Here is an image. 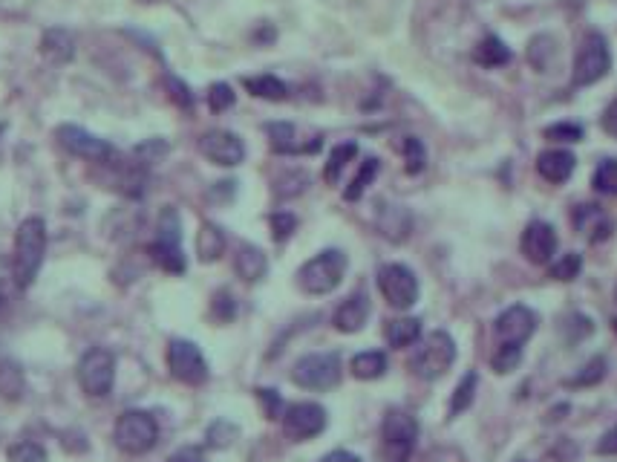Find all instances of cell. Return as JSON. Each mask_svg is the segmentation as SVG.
I'll list each match as a JSON object with an SVG mask.
<instances>
[{
  "instance_id": "cell-30",
  "label": "cell",
  "mask_w": 617,
  "mask_h": 462,
  "mask_svg": "<svg viewBox=\"0 0 617 462\" xmlns=\"http://www.w3.org/2000/svg\"><path fill=\"white\" fill-rule=\"evenodd\" d=\"M269 142L277 154H303V148L297 145V128L289 122H269L266 125Z\"/></svg>"
},
{
  "instance_id": "cell-10",
  "label": "cell",
  "mask_w": 617,
  "mask_h": 462,
  "mask_svg": "<svg viewBox=\"0 0 617 462\" xmlns=\"http://www.w3.org/2000/svg\"><path fill=\"white\" fill-rule=\"evenodd\" d=\"M168 370L176 382L188 387H199L208 382L211 370H208V361L202 356L194 341L188 338H173L171 347H168Z\"/></svg>"
},
{
  "instance_id": "cell-27",
  "label": "cell",
  "mask_w": 617,
  "mask_h": 462,
  "mask_svg": "<svg viewBox=\"0 0 617 462\" xmlns=\"http://www.w3.org/2000/svg\"><path fill=\"white\" fill-rule=\"evenodd\" d=\"M243 84H246V90L251 93V96H257V99H266V102H286L289 99V87H286V81H280L277 76H248L243 78Z\"/></svg>"
},
{
  "instance_id": "cell-11",
  "label": "cell",
  "mask_w": 617,
  "mask_h": 462,
  "mask_svg": "<svg viewBox=\"0 0 617 462\" xmlns=\"http://www.w3.org/2000/svg\"><path fill=\"white\" fill-rule=\"evenodd\" d=\"M283 434L292 442H309L321 437L329 425V413L318 402H295L283 411Z\"/></svg>"
},
{
  "instance_id": "cell-29",
  "label": "cell",
  "mask_w": 617,
  "mask_h": 462,
  "mask_svg": "<svg viewBox=\"0 0 617 462\" xmlns=\"http://www.w3.org/2000/svg\"><path fill=\"white\" fill-rule=\"evenodd\" d=\"M476 387H479V376H476V370H468L453 390V399L447 405V419H456V416L470 411V405L476 402Z\"/></svg>"
},
{
  "instance_id": "cell-26",
  "label": "cell",
  "mask_w": 617,
  "mask_h": 462,
  "mask_svg": "<svg viewBox=\"0 0 617 462\" xmlns=\"http://www.w3.org/2000/svg\"><path fill=\"white\" fill-rule=\"evenodd\" d=\"M225 252V234L214 223H202L197 231V257L199 263H217Z\"/></svg>"
},
{
  "instance_id": "cell-45",
  "label": "cell",
  "mask_w": 617,
  "mask_h": 462,
  "mask_svg": "<svg viewBox=\"0 0 617 462\" xmlns=\"http://www.w3.org/2000/svg\"><path fill=\"white\" fill-rule=\"evenodd\" d=\"M15 289H18V283H15V272H12V260L0 257V312L9 307Z\"/></svg>"
},
{
  "instance_id": "cell-21",
  "label": "cell",
  "mask_w": 617,
  "mask_h": 462,
  "mask_svg": "<svg viewBox=\"0 0 617 462\" xmlns=\"http://www.w3.org/2000/svg\"><path fill=\"white\" fill-rule=\"evenodd\" d=\"M378 229L387 240L393 243H404L413 231V217L404 206H384L378 211Z\"/></svg>"
},
{
  "instance_id": "cell-23",
  "label": "cell",
  "mask_w": 617,
  "mask_h": 462,
  "mask_svg": "<svg viewBox=\"0 0 617 462\" xmlns=\"http://www.w3.org/2000/svg\"><path fill=\"white\" fill-rule=\"evenodd\" d=\"M390 361L381 350H364V353H355L349 361V370L358 382H375L387 373Z\"/></svg>"
},
{
  "instance_id": "cell-9",
  "label": "cell",
  "mask_w": 617,
  "mask_h": 462,
  "mask_svg": "<svg viewBox=\"0 0 617 462\" xmlns=\"http://www.w3.org/2000/svg\"><path fill=\"white\" fill-rule=\"evenodd\" d=\"M612 70V50H609V41L600 35V32H589L577 50L574 58V87H592L600 78L609 76Z\"/></svg>"
},
{
  "instance_id": "cell-7",
  "label": "cell",
  "mask_w": 617,
  "mask_h": 462,
  "mask_svg": "<svg viewBox=\"0 0 617 462\" xmlns=\"http://www.w3.org/2000/svg\"><path fill=\"white\" fill-rule=\"evenodd\" d=\"M75 379L78 387L93 396V399H104L110 396L113 382H116V356L107 347H90L75 367Z\"/></svg>"
},
{
  "instance_id": "cell-38",
  "label": "cell",
  "mask_w": 617,
  "mask_h": 462,
  "mask_svg": "<svg viewBox=\"0 0 617 462\" xmlns=\"http://www.w3.org/2000/svg\"><path fill=\"white\" fill-rule=\"evenodd\" d=\"M594 191L617 197V159H603L594 171Z\"/></svg>"
},
{
  "instance_id": "cell-44",
  "label": "cell",
  "mask_w": 617,
  "mask_h": 462,
  "mask_svg": "<svg viewBox=\"0 0 617 462\" xmlns=\"http://www.w3.org/2000/svg\"><path fill=\"white\" fill-rule=\"evenodd\" d=\"M171 151V145L165 142V139H148V142H142V145H136V159L142 162V165H150V162H159L162 156Z\"/></svg>"
},
{
  "instance_id": "cell-1",
  "label": "cell",
  "mask_w": 617,
  "mask_h": 462,
  "mask_svg": "<svg viewBox=\"0 0 617 462\" xmlns=\"http://www.w3.org/2000/svg\"><path fill=\"white\" fill-rule=\"evenodd\" d=\"M47 257V223L41 217H26L15 231V252H12V272L18 289H29Z\"/></svg>"
},
{
  "instance_id": "cell-34",
  "label": "cell",
  "mask_w": 617,
  "mask_h": 462,
  "mask_svg": "<svg viewBox=\"0 0 617 462\" xmlns=\"http://www.w3.org/2000/svg\"><path fill=\"white\" fill-rule=\"evenodd\" d=\"M606 370H609V364H606V359L603 356H594L592 361H586L580 370H577V376H571V379H566L568 387H594L600 385L603 379H606Z\"/></svg>"
},
{
  "instance_id": "cell-48",
  "label": "cell",
  "mask_w": 617,
  "mask_h": 462,
  "mask_svg": "<svg viewBox=\"0 0 617 462\" xmlns=\"http://www.w3.org/2000/svg\"><path fill=\"white\" fill-rule=\"evenodd\" d=\"M545 139H554V142H580L583 139V128L574 125V122H560V125H551L545 128Z\"/></svg>"
},
{
  "instance_id": "cell-49",
  "label": "cell",
  "mask_w": 617,
  "mask_h": 462,
  "mask_svg": "<svg viewBox=\"0 0 617 462\" xmlns=\"http://www.w3.org/2000/svg\"><path fill=\"white\" fill-rule=\"evenodd\" d=\"M168 90H171V99L179 107H185V110H191L194 107V96H191V90L179 81V78H168Z\"/></svg>"
},
{
  "instance_id": "cell-14",
  "label": "cell",
  "mask_w": 617,
  "mask_h": 462,
  "mask_svg": "<svg viewBox=\"0 0 617 462\" xmlns=\"http://www.w3.org/2000/svg\"><path fill=\"white\" fill-rule=\"evenodd\" d=\"M537 324H540V318L534 309L525 307V304H514L496 318V344H525L531 335L537 333Z\"/></svg>"
},
{
  "instance_id": "cell-28",
  "label": "cell",
  "mask_w": 617,
  "mask_h": 462,
  "mask_svg": "<svg viewBox=\"0 0 617 462\" xmlns=\"http://www.w3.org/2000/svg\"><path fill=\"white\" fill-rule=\"evenodd\" d=\"M473 61H476L479 67L494 70V67H502V64H508V61H511V50L505 47V41H502V38H496V35H485V41L473 50Z\"/></svg>"
},
{
  "instance_id": "cell-50",
  "label": "cell",
  "mask_w": 617,
  "mask_h": 462,
  "mask_svg": "<svg viewBox=\"0 0 617 462\" xmlns=\"http://www.w3.org/2000/svg\"><path fill=\"white\" fill-rule=\"evenodd\" d=\"M168 462H208V460H205V451H202L199 445H185V448L173 451L171 457H168Z\"/></svg>"
},
{
  "instance_id": "cell-20",
  "label": "cell",
  "mask_w": 617,
  "mask_h": 462,
  "mask_svg": "<svg viewBox=\"0 0 617 462\" xmlns=\"http://www.w3.org/2000/svg\"><path fill=\"white\" fill-rule=\"evenodd\" d=\"M574 229L586 234L592 243H600L612 234V220L600 206H577L574 211Z\"/></svg>"
},
{
  "instance_id": "cell-4",
  "label": "cell",
  "mask_w": 617,
  "mask_h": 462,
  "mask_svg": "<svg viewBox=\"0 0 617 462\" xmlns=\"http://www.w3.org/2000/svg\"><path fill=\"white\" fill-rule=\"evenodd\" d=\"M113 439H116V448L127 457H145L159 442V422L153 413L139 411V408L124 411L116 419Z\"/></svg>"
},
{
  "instance_id": "cell-36",
  "label": "cell",
  "mask_w": 617,
  "mask_h": 462,
  "mask_svg": "<svg viewBox=\"0 0 617 462\" xmlns=\"http://www.w3.org/2000/svg\"><path fill=\"white\" fill-rule=\"evenodd\" d=\"M375 177H378V159L370 156V159H364V162H361V171L355 174V180L349 182V188L344 191L346 200H349V203L361 200V197H364V191L370 188Z\"/></svg>"
},
{
  "instance_id": "cell-8",
  "label": "cell",
  "mask_w": 617,
  "mask_h": 462,
  "mask_svg": "<svg viewBox=\"0 0 617 462\" xmlns=\"http://www.w3.org/2000/svg\"><path fill=\"white\" fill-rule=\"evenodd\" d=\"M378 281V292L384 295V301L398 312H407L410 307L419 304L421 286L416 272L404 263H384L375 275Z\"/></svg>"
},
{
  "instance_id": "cell-57",
  "label": "cell",
  "mask_w": 617,
  "mask_h": 462,
  "mask_svg": "<svg viewBox=\"0 0 617 462\" xmlns=\"http://www.w3.org/2000/svg\"><path fill=\"white\" fill-rule=\"evenodd\" d=\"M145 3H150V0H145Z\"/></svg>"
},
{
  "instance_id": "cell-22",
  "label": "cell",
  "mask_w": 617,
  "mask_h": 462,
  "mask_svg": "<svg viewBox=\"0 0 617 462\" xmlns=\"http://www.w3.org/2000/svg\"><path fill=\"white\" fill-rule=\"evenodd\" d=\"M384 335H387V344L393 350H407L421 341V318H410V315L393 318V321H387Z\"/></svg>"
},
{
  "instance_id": "cell-32",
  "label": "cell",
  "mask_w": 617,
  "mask_h": 462,
  "mask_svg": "<svg viewBox=\"0 0 617 462\" xmlns=\"http://www.w3.org/2000/svg\"><path fill=\"white\" fill-rule=\"evenodd\" d=\"M522 344H496V350L491 353V370L496 376H508L514 373L522 364Z\"/></svg>"
},
{
  "instance_id": "cell-18",
  "label": "cell",
  "mask_w": 617,
  "mask_h": 462,
  "mask_svg": "<svg viewBox=\"0 0 617 462\" xmlns=\"http://www.w3.org/2000/svg\"><path fill=\"white\" fill-rule=\"evenodd\" d=\"M234 272H237L240 281L246 283L263 281L266 272H269V257H266V252H263L260 246L243 243V246L237 249V255H234Z\"/></svg>"
},
{
  "instance_id": "cell-31",
  "label": "cell",
  "mask_w": 617,
  "mask_h": 462,
  "mask_svg": "<svg viewBox=\"0 0 617 462\" xmlns=\"http://www.w3.org/2000/svg\"><path fill=\"white\" fill-rule=\"evenodd\" d=\"M358 156V145L355 142H344V145H338L332 154H329V162H326V168H323V180L329 182V185H338V180H341V174H344V168Z\"/></svg>"
},
{
  "instance_id": "cell-16",
  "label": "cell",
  "mask_w": 617,
  "mask_h": 462,
  "mask_svg": "<svg viewBox=\"0 0 617 462\" xmlns=\"http://www.w3.org/2000/svg\"><path fill=\"white\" fill-rule=\"evenodd\" d=\"M370 315H372L370 295H367L364 289H358V292H352L346 301H341L338 309L332 312V327H335L338 333L355 335L367 327Z\"/></svg>"
},
{
  "instance_id": "cell-39",
  "label": "cell",
  "mask_w": 617,
  "mask_h": 462,
  "mask_svg": "<svg viewBox=\"0 0 617 462\" xmlns=\"http://www.w3.org/2000/svg\"><path fill=\"white\" fill-rule=\"evenodd\" d=\"M580 272H583V257L577 255V252H568V255H563L551 266V278L563 283L580 278Z\"/></svg>"
},
{
  "instance_id": "cell-40",
  "label": "cell",
  "mask_w": 617,
  "mask_h": 462,
  "mask_svg": "<svg viewBox=\"0 0 617 462\" xmlns=\"http://www.w3.org/2000/svg\"><path fill=\"white\" fill-rule=\"evenodd\" d=\"M424 165H427V154H424L421 139L407 136V139H404V168H407V174H421Z\"/></svg>"
},
{
  "instance_id": "cell-2",
  "label": "cell",
  "mask_w": 617,
  "mask_h": 462,
  "mask_svg": "<svg viewBox=\"0 0 617 462\" xmlns=\"http://www.w3.org/2000/svg\"><path fill=\"white\" fill-rule=\"evenodd\" d=\"M419 419L404 408H390L381 422V442L375 462H410L419 442Z\"/></svg>"
},
{
  "instance_id": "cell-47",
  "label": "cell",
  "mask_w": 617,
  "mask_h": 462,
  "mask_svg": "<svg viewBox=\"0 0 617 462\" xmlns=\"http://www.w3.org/2000/svg\"><path fill=\"white\" fill-rule=\"evenodd\" d=\"M295 229H297L295 214H289V211H277V214H272V234L277 243H286V240L295 234Z\"/></svg>"
},
{
  "instance_id": "cell-53",
  "label": "cell",
  "mask_w": 617,
  "mask_h": 462,
  "mask_svg": "<svg viewBox=\"0 0 617 462\" xmlns=\"http://www.w3.org/2000/svg\"><path fill=\"white\" fill-rule=\"evenodd\" d=\"M321 462H364L358 454H352V451H344V448H338V451H329L326 457H323Z\"/></svg>"
},
{
  "instance_id": "cell-42",
  "label": "cell",
  "mask_w": 617,
  "mask_h": 462,
  "mask_svg": "<svg viewBox=\"0 0 617 462\" xmlns=\"http://www.w3.org/2000/svg\"><path fill=\"white\" fill-rule=\"evenodd\" d=\"M563 333H566L568 344H577V341H583V338H589V335L594 333L592 318H586V315H580V312H574V315H568L566 324H563Z\"/></svg>"
},
{
  "instance_id": "cell-54",
  "label": "cell",
  "mask_w": 617,
  "mask_h": 462,
  "mask_svg": "<svg viewBox=\"0 0 617 462\" xmlns=\"http://www.w3.org/2000/svg\"><path fill=\"white\" fill-rule=\"evenodd\" d=\"M603 130L617 136V102L606 107V113H603Z\"/></svg>"
},
{
  "instance_id": "cell-17",
  "label": "cell",
  "mask_w": 617,
  "mask_h": 462,
  "mask_svg": "<svg viewBox=\"0 0 617 462\" xmlns=\"http://www.w3.org/2000/svg\"><path fill=\"white\" fill-rule=\"evenodd\" d=\"M38 50H41V58L55 64V67L70 64L75 58L73 32L64 29V26H52V29H47V32L41 35V47H38Z\"/></svg>"
},
{
  "instance_id": "cell-3",
  "label": "cell",
  "mask_w": 617,
  "mask_h": 462,
  "mask_svg": "<svg viewBox=\"0 0 617 462\" xmlns=\"http://www.w3.org/2000/svg\"><path fill=\"white\" fill-rule=\"evenodd\" d=\"M346 269H349V257L341 249H326L321 255L309 257L297 269V286L306 295H329L341 286Z\"/></svg>"
},
{
  "instance_id": "cell-52",
  "label": "cell",
  "mask_w": 617,
  "mask_h": 462,
  "mask_svg": "<svg viewBox=\"0 0 617 462\" xmlns=\"http://www.w3.org/2000/svg\"><path fill=\"white\" fill-rule=\"evenodd\" d=\"M427 462H465V457H462L459 451H450V448H439V451H433V454L427 457Z\"/></svg>"
},
{
  "instance_id": "cell-43",
  "label": "cell",
  "mask_w": 617,
  "mask_h": 462,
  "mask_svg": "<svg viewBox=\"0 0 617 462\" xmlns=\"http://www.w3.org/2000/svg\"><path fill=\"white\" fill-rule=\"evenodd\" d=\"M306 185H309V177L303 174V171H292V174H286L283 180L274 182V194L277 197H297V194H303L306 191Z\"/></svg>"
},
{
  "instance_id": "cell-24",
  "label": "cell",
  "mask_w": 617,
  "mask_h": 462,
  "mask_svg": "<svg viewBox=\"0 0 617 462\" xmlns=\"http://www.w3.org/2000/svg\"><path fill=\"white\" fill-rule=\"evenodd\" d=\"M148 252H150V260H153L162 272H168V275H185L188 260H185V255H182V243L156 240Z\"/></svg>"
},
{
  "instance_id": "cell-5",
  "label": "cell",
  "mask_w": 617,
  "mask_h": 462,
  "mask_svg": "<svg viewBox=\"0 0 617 462\" xmlns=\"http://www.w3.org/2000/svg\"><path fill=\"white\" fill-rule=\"evenodd\" d=\"M453 361H456V341L445 330H436L421 341L416 356L410 359V370L421 382H439L450 373Z\"/></svg>"
},
{
  "instance_id": "cell-46",
  "label": "cell",
  "mask_w": 617,
  "mask_h": 462,
  "mask_svg": "<svg viewBox=\"0 0 617 462\" xmlns=\"http://www.w3.org/2000/svg\"><path fill=\"white\" fill-rule=\"evenodd\" d=\"M254 396L260 399V405H263V413H266V419H280L283 416V399H280V393L277 390H272V387H257L254 390Z\"/></svg>"
},
{
  "instance_id": "cell-13",
  "label": "cell",
  "mask_w": 617,
  "mask_h": 462,
  "mask_svg": "<svg viewBox=\"0 0 617 462\" xmlns=\"http://www.w3.org/2000/svg\"><path fill=\"white\" fill-rule=\"evenodd\" d=\"M199 154L220 168H237L246 159V145L231 130H208L199 139Z\"/></svg>"
},
{
  "instance_id": "cell-35",
  "label": "cell",
  "mask_w": 617,
  "mask_h": 462,
  "mask_svg": "<svg viewBox=\"0 0 617 462\" xmlns=\"http://www.w3.org/2000/svg\"><path fill=\"white\" fill-rule=\"evenodd\" d=\"M240 437V428L228 419H217L208 431H205V445L214 448V451H223V448H231Z\"/></svg>"
},
{
  "instance_id": "cell-25",
  "label": "cell",
  "mask_w": 617,
  "mask_h": 462,
  "mask_svg": "<svg viewBox=\"0 0 617 462\" xmlns=\"http://www.w3.org/2000/svg\"><path fill=\"white\" fill-rule=\"evenodd\" d=\"M24 393H26L24 367L12 359L0 361V399H6V402H21Z\"/></svg>"
},
{
  "instance_id": "cell-41",
  "label": "cell",
  "mask_w": 617,
  "mask_h": 462,
  "mask_svg": "<svg viewBox=\"0 0 617 462\" xmlns=\"http://www.w3.org/2000/svg\"><path fill=\"white\" fill-rule=\"evenodd\" d=\"M234 102H237V96H234L231 84L217 81V84H211V87H208V107H211L214 113H225V110H231Z\"/></svg>"
},
{
  "instance_id": "cell-6",
  "label": "cell",
  "mask_w": 617,
  "mask_h": 462,
  "mask_svg": "<svg viewBox=\"0 0 617 462\" xmlns=\"http://www.w3.org/2000/svg\"><path fill=\"white\" fill-rule=\"evenodd\" d=\"M341 376H344V364H341V356L335 350L306 353L292 367V382L297 387H303V390H315V393H326V390L338 387Z\"/></svg>"
},
{
  "instance_id": "cell-55",
  "label": "cell",
  "mask_w": 617,
  "mask_h": 462,
  "mask_svg": "<svg viewBox=\"0 0 617 462\" xmlns=\"http://www.w3.org/2000/svg\"><path fill=\"white\" fill-rule=\"evenodd\" d=\"M3 130H6V125H3V122H0V133H3Z\"/></svg>"
},
{
  "instance_id": "cell-15",
  "label": "cell",
  "mask_w": 617,
  "mask_h": 462,
  "mask_svg": "<svg viewBox=\"0 0 617 462\" xmlns=\"http://www.w3.org/2000/svg\"><path fill=\"white\" fill-rule=\"evenodd\" d=\"M557 246H560L557 231H554L551 223H545V220H531V223L525 226V231H522V237H519L522 255H525L528 263H534V266L551 263L554 255H557Z\"/></svg>"
},
{
  "instance_id": "cell-37",
  "label": "cell",
  "mask_w": 617,
  "mask_h": 462,
  "mask_svg": "<svg viewBox=\"0 0 617 462\" xmlns=\"http://www.w3.org/2000/svg\"><path fill=\"white\" fill-rule=\"evenodd\" d=\"M214 324H231L237 318V298L228 289H217L211 298V309H208Z\"/></svg>"
},
{
  "instance_id": "cell-56",
  "label": "cell",
  "mask_w": 617,
  "mask_h": 462,
  "mask_svg": "<svg viewBox=\"0 0 617 462\" xmlns=\"http://www.w3.org/2000/svg\"><path fill=\"white\" fill-rule=\"evenodd\" d=\"M615 301H617V286H615Z\"/></svg>"
},
{
  "instance_id": "cell-51",
  "label": "cell",
  "mask_w": 617,
  "mask_h": 462,
  "mask_svg": "<svg viewBox=\"0 0 617 462\" xmlns=\"http://www.w3.org/2000/svg\"><path fill=\"white\" fill-rule=\"evenodd\" d=\"M597 454H603V457H617V425L615 428H609V431L600 437V442H597Z\"/></svg>"
},
{
  "instance_id": "cell-33",
  "label": "cell",
  "mask_w": 617,
  "mask_h": 462,
  "mask_svg": "<svg viewBox=\"0 0 617 462\" xmlns=\"http://www.w3.org/2000/svg\"><path fill=\"white\" fill-rule=\"evenodd\" d=\"M6 462H50V454L35 439H18L6 448Z\"/></svg>"
},
{
  "instance_id": "cell-19",
  "label": "cell",
  "mask_w": 617,
  "mask_h": 462,
  "mask_svg": "<svg viewBox=\"0 0 617 462\" xmlns=\"http://www.w3.org/2000/svg\"><path fill=\"white\" fill-rule=\"evenodd\" d=\"M574 168H577V159H574L571 151H563V148L543 151V154L537 156V171H540V177L554 182V185L566 182L568 177L574 174Z\"/></svg>"
},
{
  "instance_id": "cell-12",
  "label": "cell",
  "mask_w": 617,
  "mask_h": 462,
  "mask_svg": "<svg viewBox=\"0 0 617 462\" xmlns=\"http://www.w3.org/2000/svg\"><path fill=\"white\" fill-rule=\"evenodd\" d=\"M55 136H58L64 151L81 156V159H90V162H107V159L116 156V148L110 142H104L96 133L78 128V125H61V128L55 130Z\"/></svg>"
}]
</instances>
